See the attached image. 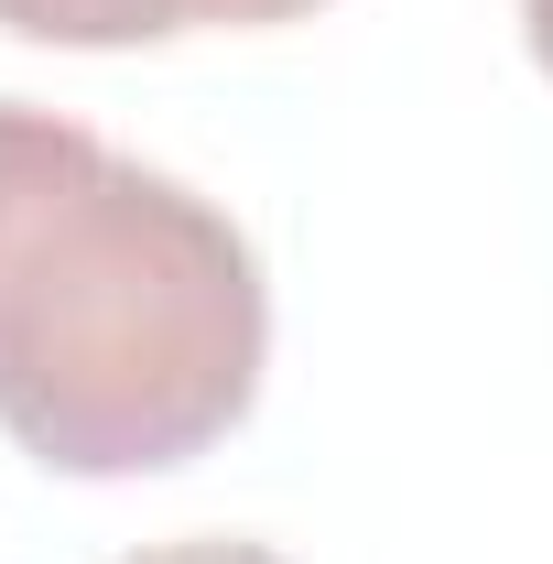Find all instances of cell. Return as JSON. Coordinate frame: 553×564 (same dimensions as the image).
I'll return each instance as SVG.
<instances>
[{
    "mask_svg": "<svg viewBox=\"0 0 553 564\" xmlns=\"http://www.w3.org/2000/svg\"><path fill=\"white\" fill-rule=\"evenodd\" d=\"M272 282L239 217L66 109L0 98V434L55 478H163L261 402Z\"/></svg>",
    "mask_w": 553,
    "mask_h": 564,
    "instance_id": "1",
    "label": "cell"
},
{
    "mask_svg": "<svg viewBox=\"0 0 553 564\" xmlns=\"http://www.w3.org/2000/svg\"><path fill=\"white\" fill-rule=\"evenodd\" d=\"M304 11H326V0H0V33L120 55V44H174V33H272Z\"/></svg>",
    "mask_w": 553,
    "mask_h": 564,
    "instance_id": "2",
    "label": "cell"
},
{
    "mask_svg": "<svg viewBox=\"0 0 553 564\" xmlns=\"http://www.w3.org/2000/svg\"><path fill=\"white\" fill-rule=\"evenodd\" d=\"M120 564H293V554L239 543V532H196V543H152V554H120Z\"/></svg>",
    "mask_w": 553,
    "mask_h": 564,
    "instance_id": "3",
    "label": "cell"
},
{
    "mask_svg": "<svg viewBox=\"0 0 553 564\" xmlns=\"http://www.w3.org/2000/svg\"><path fill=\"white\" fill-rule=\"evenodd\" d=\"M521 33H532V55H543V76H553V0H521Z\"/></svg>",
    "mask_w": 553,
    "mask_h": 564,
    "instance_id": "4",
    "label": "cell"
}]
</instances>
